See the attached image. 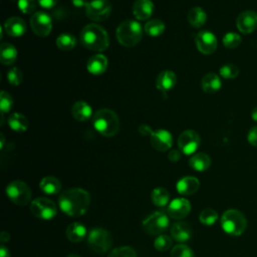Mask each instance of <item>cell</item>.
I'll use <instances>...</instances> for the list:
<instances>
[{"mask_svg":"<svg viewBox=\"0 0 257 257\" xmlns=\"http://www.w3.org/2000/svg\"><path fill=\"white\" fill-rule=\"evenodd\" d=\"M89 204V193L81 188L67 189L58 198L60 210L69 217H78L85 214Z\"/></svg>","mask_w":257,"mask_h":257,"instance_id":"1","label":"cell"},{"mask_svg":"<svg viewBox=\"0 0 257 257\" xmlns=\"http://www.w3.org/2000/svg\"><path fill=\"white\" fill-rule=\"evenodd\" d=\"M80 42L89 50L101 52L108 47L109 38L101 26L91 23L85 25L80 31Z\"/></svg>","mask_w":257,"mask_h":257,"instance_id":"2","label":"cell"},{"mask_svg":"<svg viewBox=\"0 0 257 257\" xmlns=\"http://www.w3.org/2000/svg\"><path fill=\"white\" fill-rule=\"evenodd\" d=\"M93 127L101 136L110 138L115 136L119 130V119L116 113L108 108L98 109L92 118Z\"/></svg>","mask_w":257,"mask_h":257,"instance_id":"3","label":"cell"},{"mask_svg":"<svg viewBox=\"0 0 257 257\" xmlns=\"http://www.w3.org/2000/svg\"><path fill=\"white\" fill-rule=\"evenodd\" d=\"M143 27L136 20H124L116 28L115 35L117 41L124 47L137 45L143 36Z\"/></svg>","mask_w":257,"mask_h":257,"instance_id":"4","label":"cell"},{"mask_svg":"<svg viewBox=\"0 0 257 257\" xmlns=\"http://www.w3.org/2000/svg\"><path fill=\"white\" fill-rule=\"evenodd\" d=\"M223 231L231 236H240L247 228V220L242 212L237 209H229L221 216Z\"/></svg>","mask_w":257,"mask_h":257,"instance_id":"5","label":"cell"},{"mask_svg":"<svg viewBox=\"0 0 257 257\" xmlns=\"http://www.w3.org/2000/svg\"><path fill=\"white\" fill-rule=\"evenodd\" d=\"M8 199L17 206H25L30 203L32 193L29 186L19 180L12 181L5 189Z\"/></svg>","mask_w":257,"mask_h":257,"instance_id":"6","label":"cell"},{"mask_svg":"<svg viewBox=\"0 0 257 257\" xmlns=\"http://www.w3.org/2000/svg\"><path fill=\"white\" fill-rule=\"evenodd\" d=\"M87 244L93 252L103 254L110 249L112 238L107 230L103 228H93L87 235Z\"/></svg>","mask_w":257,"mask_h":257,"instance_id":"7","label":"cell"},{"mask_svg":"<svg viewBox=\"0 0 257 257\" xmlns=\"http://www.w3.org/2000/svg\"><path fill=\"white\" fill-rule=\"evenodd\" d=\"M168 216L169 215L164 211H156L152 213L143 221V227L145 231L152 236L161 235L168 229L170 225Z\"/></svg>","mask_w":257,"mask_h":257,"instance_id":"8","label":"cell"},{"mask_svg":"<svg viewBox=\"0 0 257 257\" xmlns=\"http://www.w3.org/2000/svg\"><path fill=\"white\" fill-rule=\"evenodd\" d=\"M31 213L39 219L50 220L55 217L57 213L55 203L45 197H39L31 201L30 203Z\"/></svg>","mask_w":257,"mask_h":257,"instance_id":"9","label":"cell"},{"mask_svg":"<svg viewBox=\"0 0 257 257\" xmlns=\"http://www.w3.org/2000/svg\"><path fill=\"white\" fill-rule=\"evenodd\" d=\"M111 9L109 0H91L85 6V14L92 21L100 22L109 17Z\"/></svg>","mask_w":257,"mask_h":257,"instance_id":"10","label":"cell"},{"mask_svg":"<svg viewBox=\"0 0 257 257\" xmlns=\"http://www.w3.org/2000/svg\"><path fill=\"white\" fill-rule=\"evenodd\" d=\"M201 145V138L196 131L187 130L178 138V147L186 156L193 155Z\"/></svg>","mask_w":257,"mask_h":257,"instance_id":"11","label":"cell"},{"mask_svg":"<svg viewBox=\"0 0 257 257\" xmlns=\"http://www.w3.org/2000/svg\"><path fill=\"white\" fill-rule=\"evenodd\" d=\"M30 27L37 36L45 37L52 29L51 17L44 11L34 12L30 18Z\"/></svg>","mask_w":257,"mask_h":257,"instance_id":"12","label":"cell"},{"mask_svg":"<svg viewBox=\"0 0 257 257\" xmlns=\"http://www.w3.org/2000/svg\"><path fill=\"white\" fill-rule=\"evenodd\" d=\"M195 43L198 50L203 54H212L218 46V41L214 33L208 30H202L195 36Z\"/></svg>","mask_w":257,"mask_h":257,"instance_id":"13","label":"cell"},{"mask_svg":"<svg viewBox=\"0 0 257 257\" xmlns=\"http://www.w3.org/2000/svg\"><path fill=\"white\" fill-rule=\"evenodd\" d=\"M149 137L152 147L159 152H167L173 146V137L166 130L151 131Z\"/></svg>","mask_w":257,"mask_h":257,"instance_id":"14","label":"cell"},{"mask_svg":"<svg viewBox=\"0 0 257 257\" xmlns=\"http://www.w3.org/2000/svg\"><path fill=\"white\" fill-rule=\"evenodd\" d=\"M191 211V203L186 198H176L168 204L167 214L176 220L184 219Z\"/></svg>","mask_w":257,"mask_h":257,"instance_id":"15","label":"cell"},{"mask_svg":"<svg viewBox=\"0 0 257 257\" xmlns=\"http://www.w3.org/2000/svg\"><path fill=\"white\" fill-rule=\"evenodd\" d=\"M236 26L243 34H249L257 28V13L252 10L241 12L236 19Z\"/></svg>","mask_w":257,"mask_h":257,"instance_id":"16","label":"cell"},{"mask_svg":"<svg viewBox=\"0 0 257 257\" xmlns=\"http://www.w3.org/2000/svg\"><path fill=\"white\" fill-rule=\"evenodd\" d=\"M171 237L179 243L188 242L193 235L192 227L187 222H177L171 227Z\"/></svg>","mask_w":257,"mask_h":257,"instance_id":"17","label":"cell"},{"mask_svg":"<svg viewBox=\"0 0 257 257\" xmlns=\"http://www.w3.org/2000/svg\"><path fill=\"white\" fill-rule=\"evenodd\" d=\"M200 187V182L196 177L193 176H186L181 178L177 184L176 189L180 195L190 196L195 194Z\"/></svg>","mask_w":257,"mask_h":257,"instance_id":"18","label":"cell"},{"mask_svg":"<svg viewBox=\"0 0 257 257\" xmlns=\"http://www.w3.org/2000/svg\"><path fill=\"white\" fill-rule=\"evenodd\" d=\"M107 65H108L107 58L103 54L96 53L88 58L86 63V68L90 74L100 75L106 70Z\"/></svg>","mask_w":257,"mask_h":257,"instance_id":"19","label":"cell"},{"mask_svg":"<svg viewBox=\"0 0 257 257\" xmlns=\"http://www.w3.org/2000/svg\"><path fill=\"white\" fill-rule=\"evenodd\" d=\"M154 11L151 0H136L133 5V14L138 20H148Z\"/></svg>","mask_w":257,"mask_h":257,"instance_id":"20","label":"cell"},{"mask_svg":"<svg viewBox=\"0 0 257 257\" xmlns=\"http://www.w3.org/2000/svg\"><path fill=\"white\" fill-rule=\"evenodd\" d=\"M3 28L11 37H20L26 32V24L20 17H10L4 23Z\"/></svg>","mask_w":257,"mask_h":257,"instance_id":"21","label":"cell"},{"mask_svg":"<svg viewBox=\"0 0 257 257\" xmlns=\"http://www.w3.org/2000/svg\"><path fill=\"white\" fill-rule=\"evenodd\" d=\"M177 83V76L171 70H163L156 79V86L160 91L166 92L171 90Z\"/></svg>","mask_w":257,"mask_h":257,"instance_id":"22","label":"cell"},{"mask_svg":"<svg viewBox=\"0 0 257 257\" xmlns=\"http://www.w3.org/2000/svg\"><path fill=\"white\" fill-rule=\"evenodd\" d=\"M71 114L76 120L85 121L91 117L92 109L87 102L83 100H78L72 105Z\"/></svg>","mask_w":257,"mask_h":257,"instance_id":"23","label":"cell"},{"mask_svg":"<svg viewBox=\"0 0 257 257\" xmlns=\"http://www.w3.org/2000/svg\"><path fill=\"white\" fill-rule=\"evenodd\" d=\"M86 236V228L80 222H73L66 228V237L70 242L78 243Z\"/></svg>","mask_w":257,"mask_h":257,"instance_id":"24","label":"cell"},{"mask_svg":"<svg viewBox=\"0 0 257 257\" xmlns=\"http://www.w3.org/2000/svg\"><path fill=\"white\" fill-rule=\"evenodd\" d=\"M201 86L206 93H215L221 88L222 81L216 73L210 72L203 76Z\"/></svg>","mask_w":257,"mask_h":257,"instance_id":"25","label":"cell"},{"mask_svg":"<svg viewBox=\"0 0 257 257\" xmlns=\"http://www.w3.org/2000/svg\"><path fill=\"white\" fill-rule=\"evenodd\" d=\"M40 190L47 195H55L61 190L60 181L53 176L43 177L39 183Z\"/></svg>","mask_w":257,"mask_h":257,"instance_id":"26","label":"cell"},{"mask_svg":"<svg viewBox=\"0 0 257 257\" xmlns=\"http://www.w3.org/2000/svg\"><path fill=\"white\" fill-rule=\"evenodd\" d=\"M189 165L197 172H204L211 166V159L205 153H197L191 157Z\"/></svg>","mask_w":257,"mask_h":257,"instance_id":"27","label":"cell"},{"mask_svg":"<svg viewBox=\"0 0 257 257\" xmlns=\"http://www.w3.org/2000/svg\"><path fill=\"white\" fill-rule=\"evenodd\" d=\"M17 58V49L10 43H2L0 46V61L4 65H11Z\"/></svg>","mask_w":257,"mask_h":257,"instance_id":"28","label":"cell"},{"mask_svg":"<svg viewBox=\"0 0 257 257\" xmlns=\"http://www.w3.org/2000/svg\"><path fill=\"white\" fill-rule=\"evenodd\" d=\"M207 20V14L201 7H193L188 12V21L191 26L201 28Z\"/></svg>","mask_w":257,"mask_h":257,"instance_id":"29","label":"cell"},{"mask_svg":"<svg viewBox=\"0 0 257 257\" xmlns=\"http://www.w3.org/2000/svg\"><path fill=\"white\" fill-rule=\"evenodd\" d=\"M8 124L14 132L17 133H23L28 128V120L25 117V115L14 112L12 113L8 118Z\"/></svg>","mask_w":257,"mask_h":257,"instance_id":"30","label":"cell"},{"mask_svg":"<svg viewBox=\"0 0 257 257\" xmlns=\"http://www.w3.org/2000/svg\"><path fill=\"white\" fill-rule=\"evenodd\" d=\"M151 200L154 205L158 207H164L169 204V201H170L169 192L163 187L155 188L151 193Z\"/></svg>","mask_w":257,"mask_h":257,"instance_id":"31","label":"cell"},{"mask_svg":"<svg viewBox=\"0 0 257 257\" xmlns=\"http://www.w3.org/2000/svg\"><path fill=\"white\" fill-rule=\"evenodd\" d=\"M145 33L148 36L151 37H158L160 35H162L165 31V24L162 20L159 19H153V20H149L146 24H145Z\"/></svg>","mask_w":257,"mask_h":257,"instance_id":"32","label":"cell"},{"mask_svg":"<svg viewBox=\"0 0 257 257\" xmlns=\"http://www.w3.org/2000/svg\"><path fill=\"white\" fill-rule=\"evenodd\" d=\"M76 38L69 33H63L60 34L57 38H56V46L61 49V50H71L72 48L75 47L76 45Z\"/></svg>","mask_w":257,"mask_h":257,"instance_id":"33","label":"cell"},{"mask_svg":"<svg viewBox=\"0 0 257 257\" xmlns=\"http://www.w3.org/2000/svg\"><path fill=\"white\" fill-rule=\"evenodd\" d=\"M218 213L212 208H206L203 211H201L199 215L200 222L205 226H212L214 225L218 220Z\"/></svg>","mask_w":257,"mask_h":257,"instance_id":"34","label":"cell"},{"mask_svg":"<svg viewBox=\"0 0 257 257\" xmlns=\"http://www.w3.org/2000/svg\"><path fill=\"white\" fill-rule=\"evenodd\" d=\"M172 244H173V238L170 237L169 235H165V234L159 235L154 242V246H155L156 250L161 251V252L168 251L172 247Z\"/></svg>","mask_w":257,"mask_h":257,"instance_id":"35","label":"cell"},{"mask_svg":"<svg viewBox=\"0 0 257 257\" xmlns=\"http://www.w3.org/2000/svg\"><path fill=\"white\" fill-rule=\"evenodd\" d=\"M222 41H223V44L225 47L233 49V48L238 47L241 44L242 38L239 34H237L235 32H228L223 36Z\"/></svg>","mask_w":257,"mask_h":257,"instance_id":"36","label":"cell"},{"mask_svg":"<svg viewBox=\"0 0 257 257\" xmlns=\"http://www.w3.org/2000/svg\"><path fill=\"white\" fill-rule=\"evenodd\" d=\"M107 257H137V252L131 246H121L112 249Z\"/></svg>","mask_w":257,"mask_h":257,"instance_id":"37","label":"cell"},{"mask_svg":"<svg viewBox=\"0 0 257 257\" xmlns=\"http://www.w3.org/2000/svg\"><path fill=\"white\" fill-rule=\"evenodd\" d=\"M171 257H194V252L188 245L180 243L172 249Z\"/></svg>","mask_w":257,"mask_h":257,"instance_id":"38","label":"cell"},{"mask_svg":"<svg viewBox=\"0 0 257 257\" xmlns=\"http://www.w3.org/2000/svg\"><path fill=\"white\" fill-rule=\"evenodd\" d=\"M219 73L222 77L226 78V79H232V78H235L238 76L239 74V68L235 65V64H232V63H228V64H225L223 65L220 70H219Z\"/></svg>","mask_w":257,"mask_h":257,"instance_id":"39","label":"cell"},{"mask_svg":"<svg viewBox=\"0 0 257 257\" xmlns=\"http://www.w3.org/2000/svg\"><path fill=\"white\" fill-rule=\"evenodd\" d=\"M7 80L13 86L19 85L23 80V74L21 70L18 67H11L7 71Z\"/></svg>","mask_w":257,"mask_h":257,"instance_id":"40","label":"cell"},{"mask_svg":"<svg viewBox=\"0 0 257 257\" xmlns=\"http://www.w3.org/2000/svg\"><path fill=\"white\" fill-rule=\"evenodd\" d=\"M13 106V99L9 93L2 90L0 93V110L3 113H6L11 110Z\"/></svg>","mask_w":257,"mask_h":257,"instance_id":"41","label":"cell"},{"mask_svg":"<svg viewBox=\"0 0 257 257\" xmlns=\"http://www.w3.org/2000/svg\"><path fill=\"white\" fill-rule=\"evenodd\" d=\"M37 3V0H18L17 5L22 13L31 14L36 10Z\"/></svg>","mask_w":257,"mask_h":257,"instance_id":"42","label":"cell"},{"mask_svg":"<svg viewBox=\"0 0 257 257\" xmlns=\"http://www.w3.org/2000/svg\"><path fill=\"white\" fill-rule=\"evenodd\" d=\"M247 140L251 146L257 147V125L250 128L247 136Z\"/></svg>","mask_w":257,"mask_h":257,"instance_id":"43","label":"cell"},{"mask_svg":"<svg viewBox=\"0 0 257 257\" xmlns=\"http://www.w3.org/2000/svg\"><path fill=\"white\" fill-rule=\"evenodd\" d=\"M37 2L41 7L46 8V9H50V8H53L56 5L57 0H37Z\"/></svg>","mask_w":257,"mask_h":257,"instance_id":"44","label":"cell"},{"mask_svg":"<svg viewBox=\"0 0 257 257\" xmlns=\"http://www.w3.org/2000/svg\"><path fill=\"white\" fill-rule=\"evenodd\" d=\"M168 159L171 161V162H178L180 159H181V153L177 150H172L169 152V155H168Z\"/></svg>","mask_w":257,"mask_h":257,"instance_id":"45","label":"cell"},{"mask_svg":"<svg viewBox=\"0 0 257 257\" xmlns=\"http://www.w3.org/2000/svg\"><path fill=\"white\" fill-rule=\"evenodd\" d=\"M75 7H84L88 4V0H70Z\"/></svg>","mask_w":257,"mask_h":257,"instance_id":"46","label":"cell"},{"mask_svg":"<svg viewBox=\"0 0 257 257\" xmlns=\"http://www.w3.org/2000/svg\"><path fill=\"white\" fill-rule=\"evenodd\" d=\"M9 240H10V235H9V233L6 232V231L1 232V234H0V241H1V243H2V244L7 243V242H9Z\"/></svg>","mask_w":257,"mask_h":257,"instance_id":"47","label":"cell"},{"mask_svg":"<svg viewBox=\"0 0 257 257\" xmlns=\"http://www.w3.org/2000/svg\"><path fill=\"white\" fill-rule=\"evenodd\" d=\"M0 257H10V252L7 247H5L3 244L0 247Z\"/></svg>","mask_w":257,"mask_h":257,"instance_id":"48","label":"cell"},{"mask_svg":"<svg viewBox=\"0 0 257 257\" xmlns=\"http://www.w3.org/2000/svg\"><path fill=\"white\" fill-rule=\"evenodd\" d=\"M251 117L253 120L257 121V106L253 108V110L251 111Z\"/></svg>","mask_w":257,"mask_h":257,"instance_id":"49","label":"cell"},{"mask_svg":"<svg viewBox=\"0 0 257 257\" xmlns=\"http://www.w3.org/2000/svg\"><path fill=\"white\" fill-rule=\"evenodd\" d=\"M4 145H5V138L3 136V134L0 135V149L2 150L4 148Z\"/></svg>","mask_w":257,"mask_h":257,"instance_id":"50","label":"cell"},{"mask_svg":"<svg viewBox=\"0 0 257 257\" xmlns=\"http://www.w3.org/2000/svg\"><path fill=\"white\" fill-rule=\"evenodd\" d=\"M66 257H80V256H78V255H76V254H69V255H67Z\"/></svg>","mask_w":257,"mask_h":257,"instance_id":"51","label":"cell"}]
</instances>
